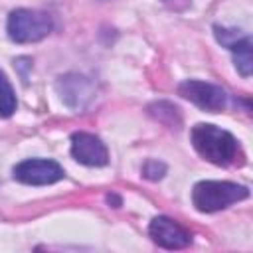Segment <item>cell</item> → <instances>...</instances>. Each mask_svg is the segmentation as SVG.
<instances>
[{
	"label": "cell",
	"mask_w": 253,
	"mask_h": 253,
	"mask_svg": "<svg viewBox=\"0 0 253 253\" xmlns=\"http://www.w3.org/2000/svg\"><path fill=\"white\" fill-rule=\"evenodd\" d=\"M148 233L152 241L164 249H184L192 243L190 231L166 215H156L148 225Z\"/></svg>",
	"instance_id": "6"
},
{
	"label": "cell",
	"mask_w": 253,
	"mask_h": 253,
	"mask_svg": "<svg viewBox=\"0 0 253 253\" xmlns=\"http://www.w3.org/2000/svg\"><path fill=\"white\" fill-rule=\"evenodd\" d=\"M107 202H109V204H111V202H115V204H117V208L121 206V198H117V196H107Z\"/></svg>",
	"instance_id": "13"
},
{
	"label": "cell",
	"mask_w": 253,
	"mask_h": 253,
	"mask_svg": "<svg viewBox=\"0 0 253 253\" xmlns=\"http://www.w3.org/2000/svg\"><path fill=\"white\" fill-rule=\"evenodd\" d=\"M164 174H166V166L158 160H148L142 166V176L148 178V180H160Z\"/></svg>",
	"instance_id": "12"
},
{
	"label": "cell",
	"mask_w": 253,
	"mask_h": 253,
	"mask_svg": "<svg viewBox=\"0 0 253 253\" xmlns=\"http://www.w3.org/2000/svg\"><path fill=\"white\" fill-rule=\"evenodd\" d=\"M55 87H57V93H59L61 101H63L67 107L75 109V111L83 109V107L93 99V95H95V85H93V81H89L87 77L77 75V73L61 75V77L57 79V85H55Z\"/></svg>",
	"instance_id": "8"
},
{
	"label": "cell",
	"mask_w": 253,
	"mask_h": 253,
	"mask_svg": "<svg viewBox=\"0 0 253 253\" xmlns=\"http://www.w3.org/2000/svg\"><path fill=\"white\" fill-rule=\"evenodd\" d=\"M227 49L233 53V63H235L237 71H239L243 77H249V75H251V69H253L251 38H249V36H241V38H239L237 42H233Z\"/></svg>",
	"instance_id": "9"
},
{
	"label": "cell",
	"mask_w": 253,
	"mask_h": 253,
	"mask_svg": "<svg viewBox=\"0 0 253 253\" xmlns=\"http://www.w3.org/2000/svg\"><path fill=\"white\" fill-rule=\"evenodd\" d=\"M247 196H249L247 186L225 180H202L192 190V202L196 210L202 213H213L225 210L231 204L245 200Z\"/></svg>",
	"instance_id": "2"
},
{
	"label": "cell",
	"mask_w": 253,
	"mask_h": 253,
	"mask_svg": "<svg viewBox=\"0 0 253 253\" xmlns=\"http://www.w3.org/2000/svg\"><path fill=\"white\" fill-rule=\"evenodd\" d=\"M148 113H150L154 119H158L160 123H166V115L180 119L178 107H176V105H170V103H166V101H160V103H154V105H150V107H148Z\"/></svg>",
	"instance_id": "11"
},
{
	"label": "cell",
	"mask_w": 253,
	"mask_h": 253,
	"mask_svg": "<svg viewBox=\"0 0 253 253\" xmlns=\"http://www.w3.org/2000/svg\"><path fill=\"white\" fill-rule=\"evenodd\" d=\"M71 156L85 166H105L109 162V150L105 142L91 132H73L71 134Z\"/></svg>",
	"instance_id": "7"
},
{
	"label": "cell",
	"mask_w": 253,
	"mask_h": 253,
	"mask_svg": "<svg viewBox=\"0 0 253 253\" xmlns=\"http://www.w3.org/2000/svg\"><path fill=\"white\" fill-rule=\"evenodd\" d=\"M53 30L51 16L42 10L16 8L10 12L6 22L8 38L16 43H32L43 40Z\"/></svg>",
	"instance_id": "3"
},
{
	"label": "cell",
	"mask_w": 253,
	"mask_h": 253,
	"mask_svg": "<svg viewBox=\"0 0 253 253\" xmlns=\"http://www.w3.org/2000/svg\"><path fill=\"white\" fill-rule=\"evenodd\" d=\"M190 138H192L196 152L211 164L227 166L237 158L239 146H237L235 136L215 125L198 123L192 128Z\"/></svg>",
	"instance_id": "1"
},
{
	"label": "cell",
	"mask_w": 253,
	"mask_h": 253,
	"mask_svg": "<svg viewBox=\"0 0 253 253\" xmlns=\"http://www.w3.org/2000/svg\"><path fill=\"white\" fill-rule=\"evenodd\" d=\"M18 107V101H16V95H14V89L6 77V73L0 71V119H8L14 115Z\"/></svg>",
	"instance_id": "10"
},
{
	"label": "cell",
	"mask_w": 253,
	"mask_h": 253,
	"mask_svg": "<svg viewBox=\"0 0 253 253\" xmlns=\"http://www.w3.org/2000/svg\"><path fill=\"white\" fill-rule=\"evenodd\" d=\"M178 93L184 99H188L190 103H194L196 107L210 111V113H217V111L225 109V105H227V93L219 85L198 81V79L182 81L178 87Z\"/></svg>",
	"instance_id": "4"
},
{
	"label": "cell",
	"mask_w": 253,
	"mask_h": 253,
	"mask_svg": "<svg viewBox=\"0 0 253 253\" xmlns=\"http://www.w3.org/2000/svg\"><path fill=\"white\" fill-rule=\"evenodd\" d=\"M12 174H14V180L30 186H47V184L59 182L65 176L63 168L55 160H47V158L24 160L14 166Z\"/></svg>",
	"instance_id": "5"
}]
</instances>
